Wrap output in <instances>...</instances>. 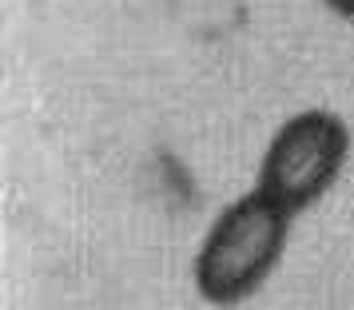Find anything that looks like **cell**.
Segmentation results:
<instances>
[{
	"instance_id": "cell-1",
	"label": "cell",
	"mask_w": 354,
	"mask_h": 310,
	"mask_svg": "<svg viewBox=\"0 0 354 310\" xmlns=\"http://www.w3.org/2000/svg\"><path fill=\"white\" fill-rule=\"evenodd\" d=\"M299 215L274 203L263 187L243 191L211 219L192 259L195 294L215 310H235L255 298L287 255L290 227Z\"/></svg>"
},
{
	"instance_id": "cell-3",
	"label": "cell",
	"mask_w": 354,
	"mask_h": 310,
	"mask_svg": "<svg viewBox=\"0 0 354 310\" xmlns=\"http://www.w3.org/2000/svg\"><path fill=\"white\" fill-rule=\"evenodd\" d=\"M326 12H335L338 20H351L354 24V0H319Z\"/></svg>"
},
{
	"instance_id": "cell-2",
	"label": "cell",
	"mask_w": 354,
	"mask_h": 310,
	"mask_svg": "<svg viewBox=\"0 0 354 310\" xmlns=\"http://www.w3.org/2000/svg\"><path fill=\"white\" fill-rule=\"evenodd\" d=\"M351 159V124L330 108H303L287 115L263 147L259 180L274 203L303 215L319 203Z\"/></svg>"
}]
</instances>
